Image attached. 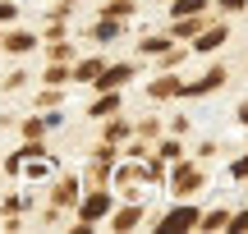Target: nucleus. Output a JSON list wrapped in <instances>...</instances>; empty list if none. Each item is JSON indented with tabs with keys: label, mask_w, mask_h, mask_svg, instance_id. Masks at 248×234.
Wrapping results in <instances>:
<instances>
[{
	"label": "nucleus",
	"mask_w": 248,
	"mask_h": 234,
	"mask_svg": "<svg viewBox=\"0 0 248 234\" xmlns=\"http://www.w3.org/2000/svg\"><path fill=\"white\" fill-rule=\"evenodd\" d=\"M110 211V193H92V198H83V207H78V220L83 225H97L101 216Z\"/></svg>",
	"instance_id": "nucleus-1"
},
{
	"label": "nucleus",
	"mask_w": 248,
	"mask_h": 234,
	"mask_svg": "<svg viewBox=\"0 0 248 234\" xmlns=\"http://www.w3.org/2000/svg\"><path fill=\"white\" fill-rule=\"evenodd\" d=\"M129 78H133V64H115V69H106V64H101L97 88H101V92H115L120 83H129Z\"/></svg>",
	"instance_id": "nucleus-2"
},
{
	"label": "nucleus",
	"mask_w": 248,
	"mask_h": 234,
	"mask_svg": "<svg viewBox=\"0 0 248 234\" xmlns=\"http://www.w3.org/2000/svg\"><path fill=\"white\" fill-rule=\"evenodd\" d=\"M198 216H202V211H193V207H175L161 220V230H188V225H198Z\"/></svg>",
	"instance_id": "nucleus-3"
},
{
	"label": "nucleus",
	"mask_w": 248,
	"mask_h": 234,
	"mask_svg": "<svg viewBox=\"0 0 248 234\" xmlns=\"http://www.w3.org/2000/svg\"><path fill=\"white\" fill-rule=\"evenodd\" d=\"M55 202H60V207H64V202H78V179H74V175L55 184Z\"/></svg>",
	"instance_id": "nucleus-4"
},
{
	"label": "nucleus",
	"mask_w": 248,
	"mask_h": 234,
	"mask_svg": "<svg viewBox=\"0 0 248 234\" xmlns=\"http://www.w3.org/2000/svg\"><path fill=\"white\" fill-rule=\"evenodd\" d=\"M32 46H37V37H32V32H14V37L5 42V51H14V55H28Z\"/></svg>",
	"instance_id": "nucleus-5"
},
{
	"label": "nucleus",
	"mask_w": 248,
	"mask_h": 234,
	"mask_svg": "<svg viewBox=\"0 0 248 234\" xmlns=\"http://www.w3.org/2000/svg\"><path fill=\"white\" fill-rule=\"evenodd\" d=\"M221 42H225V28H212V32H202V37H198V51H216Z\"/></svg>",
	"instance_id": "nucleus-6"
},
{
	"label": "nucleus",
	"mask_w": 248,
	"mask_h": 234,
	"mask_svg": "<svg viewBox=\"0 0 248 234\" xmlns=\"http://www.w3.org/2000/svg\"><path fill=\"white\" fill-rule=\"evenodd\" d=\"M198 184H202V179H198V170H193V165L175 170V189H198Z\"/></svg>",
	"instance_id": "nucleus-7"
},
{
	"label": "nucleus",
	"mask_w": 248,
	"mask_h": 234,
	"mask_svg": "<svg viewBox=\"0 0 248 234\" xmlns=\"http://www.w3.org/2000/svg\"><path fill=\"white\" fill-rule=\"evenodd\" d=\"M198 225L216 230V225H230V211H207V216H198Z\"/></svg>",
	"instance_id": "nucleus-8"
},
{
	"label": "nucleus",
	"mask_w": 248,
	"mask_h": 234,
	"mask_svg": "<svg viewBox=\"0 0 248 234\" xmlns=\"http://www.w3.org/2000/svg\"><path fill=\"white\" fill-rule=\"evenodd\" d=\"M138 220H142V211L129 207V211H120V216H115V230H129V225H138Z\"/></svg>",
	"instance_id": "nucleus-9"
},
{
	"label": "nucleus",
	"mask_w": 248,
	"mask_h": 234,
	"mask_svg": "<svg viewBox=\"0 0 248 234\" xmlns=\"http://www.w3.org/2000/svg\"><path fill=\"white\" fill-rule=\"evenodd\" d=\"M179 92V83L175 78H161V83H152V97H175Z\"/></svg>",
	"instance_id": "nucleus-10"
},
{
	"label": "nucleus",
	"mask_w": 248,
	"mask_h": 234,
	"mask_svg": "<svg viewBox=\"0 0 248 234\" xmlns=\"http://www.w3.org/2000/svg\"><path fill=\"white\" fill-rule=\"evenodd\" d=\"M115 106H120V97H115V92H106L101 101H92V115H106V110H115Z\"/></svg>",
	"instance_id": "nucleus-11"
},
{
	"label": "nucleus",
	"mask_w": 248,
	"mask_h": 234,
	"mask_svg": "<svg viewBox=\"0 0 248 234\" xmlns=\"http://www.w3.org/2000/svg\"><path fill=\"white\" fill-rule=\"evenodd\" d=\"M198 9H207V0H175V18L179 14H198Z\"/></svg>",
	"instance_id": "nucleus-12"
},
{
	"label": "nucleus",
	"mask_w": 248,
	"mask_h": 234,
	"mask_svg": "<svg viewBox=\"0 0 248 234\" xmlns=\"http://www.w3.org/2000/svg\"><path fill=\"white\" fill-rule=\"evenodd\" d=\"M97 73H101V60H88V64H78V73H74V78L88 83V78H97Z\"/></svg>",
	"instance_id": "nucleus-13"
},
{
	"label": "nucleus",
	"mask_w": 248,
	"mask_h": 234,
	"mask_svg": "<svg viewBox=\"0 0 248 234\" xmlns=\"http://www.w3.org/2000/svg\"><path fill=\"white\" fill-rule=\"evenodd\" d=\"M170 42H161V37H152V42H142V55H166Z\"/></svg>",
	"instance_id": "nucleus-14"
},
{
	"label": "nucleus",
	"mask_w": 248,
	"mask_h": 234,
	"mask_svg": "<svg viewBox=\"0 0 248 234\" xmlns=\"http://www.w3.org/2000/svg\"><path fill=\"white\" fill-rule=\"evenodd\" d=\"M23 133H28V138H32V143H37V138H42V133H46V124H42V119H28V124H23Z\"/></svg>",
	"instance_id": "nucleus-15"
},
{
	"label": "nucleus",
	"mask_w": 248,
	"mask_h": 234,
	"mask_svg": "<svg viewBox=\"0 0 248 234\" xmlns=\"http://www.w3.org/2000/svg\"><path fill=\"white\" fill-rule=\"evenodd\" d=\"M106 138H110V143H115V138H129V124H124V119H120V124H110Z\"/></svg>",
	"instance_id": "nucleus-16"
},
{
	"label": "nucleus",
	"mask_w": 248,
	"mask_h": 234,
	"mask_svg": "<svg viewBox=\"0 0 248 234\" xmlns=\"http://www.w3.org/2000/svg\"><path fill=\"white\" fill-rule=\"evenodd\" d=\"M230 230H234V234H244V230H248V211H239V216H230Z\"/></svg>",
	"instance_id": "nucleus-17"
},
{
	"label": "nucleus",
	"mask_w": 248,
	"mask_h": 234,
	"mask_svg": "<svg viewBox=\"0 0 248 234\" xmlns=\"http://www.w3.org/2000/svg\"><path fill=\"white\" fill-rule=\"evenodd\" d=\"M14 14H18V9L9 5V0H0V23H9V18H14Z\"/></svg>",
	"instance_id": "nucleus-18"
},
{
	"label": "nucleus",
	"mask_w": 248,
	"mask_h": 234,
	"mask_svg": "<svg viewBox=\"0 0 248 234\" xmlns=\"http://www.w3.org/2000/svg\"><path fill=\"white\" fill-rule=\"evenodd\" d=\"M221 9H244V0H221Z\"/></svg>",
	"instance_id": "nucleus-19"
},
{
	"label": "nucleus",
	"mask_w": 248,
	"mask_h": 234,
	"mask_svg": "<svg viewBox=\"0 0 248 234\" xmlns=\"http://www.w3.org/2000/svg\"><path fill=\"white\" fill-rule=\"evenodd\" d=\"M239 124H248V101H244V106H239Z\"/></svg>",
	"instance_id": "nucleus-20"
}]
</instances>
